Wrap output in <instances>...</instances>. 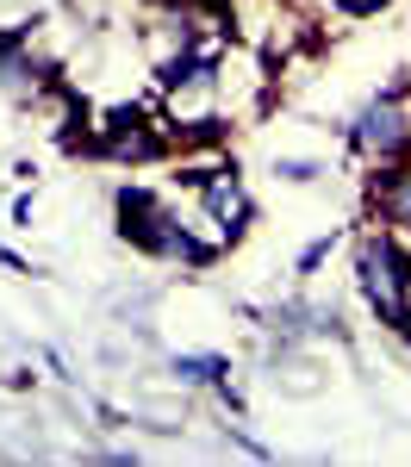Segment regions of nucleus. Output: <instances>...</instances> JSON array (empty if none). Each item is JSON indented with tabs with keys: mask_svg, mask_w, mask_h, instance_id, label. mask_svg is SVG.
I'll return each mask as SVG.
<instances>
[{
	"mask_svg": "<svg viewBox=\"0 0 411 467\" xmlns=\"http://www.w3.org/2000/svg\"><path fill=\"white\" fill-rule=\"evenodd\" d=\"M380 206H386V218H393L399 231H411V169H406V175H393V187H386Z\"/></svg>",
	"mask_w": 411,
	"mask_h": 467,
	"instance_id": "5",
	"label": "nucleus"
},
{
	"mask_svg": "<svg viewBox=\"0 0 411 467\" xmlns=\"http://www.w3.org/2000/svg\"><path fill=\"white\" fill-rule=\"evenodd\" d=\"M374 6H386V0H343V13H374Z\"/></svg>",
	"mask_w": 411,
	"mask_h": 467,
	"instance_id": "7",
	"label": "nucleus"
},
{
	"mask_svg": "<svg viewBox=\"0 0 411 467\" xmlns=\"http://www.w3.org/2000/svg\"><path fill=\"white\" fill-rule=\"evenodd\" d=\"M362 293L386 324H406L411 312V262L399 255L393 237H368L362 244Z\"/></svg>",
	"mask_w": 411,
	"mask_h": 467,
	"instance_id": "1",
	"label": "nucleus"
},
{
	"mask_svg": "<svg viewBox=\"0 0 411 467\" xmlns=\"http://www.w3.org/2000/svg\"><path fill=\"white\" fill-rule=\"evenodd\" d=\"M200 193H206V218L219 224L224 237H237L250 224V193L237 175H200Z\"/></svg>",
	"mask_w": 411,
	"mask_h": 467,
	"instance_id": "3",
	"label": "nucleus"
},
{
	"mask_svg": "<svg viewBox=\"0 0 411 467\" xmlns=\"http://www.w3.org/2000/svg\"><path fill=\"white\" fill-rule=\"evenodd\" d=\"M175 374L193 380V387H206V380H219V374H224V361L219 356H187V361H175Z\"/></svg>",
	"mask_w": 411,
	"mask_h": 467,
	"instance_id": "6",
	"label": "nucleus"
},
{
	"mask_svg": "<svg viewBox=\"0 0 411 467\" xmlns=\"http://www.w3.org/2000/svg\"><path fill=\"white\" fill-rule=\"evenodd\" d=\"M399 330H406V337H411V312H406V324H399Z\"/></svg>",
	"mask_w": 411,
	"mask_h": 467,
	"instance_id": "8",
	"label": "nucleus"
},
{
	"mask_svg": "<svg viewBox=\"0 0 411 467\" xmlns=\"http://www.w3.org/2000/svg\"><path fill=\"white\" fill-rule=\"evenodd\" d=\"M107 156H131V162H149V156H156V138H149V125L138 112H118V119H112Z\"/></svg>",
	"mask_w": 411,
	"mask_h": 467,
	"instance_id": "4",
	"label": "nucleus"
},
{
	"mask_svg": "<svg viewBox=\"0 0 411 467\" xmlns=\"http://www.w3.org/2000/svg\"><path fill=\"white\" fill-rule=\"evenodd\" d=\"M406 138H411V119H406L399 100H374V107L355 119V144L368 150V156H380V162H393V156L406 150Z\"/></svg>",
	"mask_w": 411,
	"mask_h": 467,
	"instance_id": "2",
	"label": "nucleus"
}]
</instances>
